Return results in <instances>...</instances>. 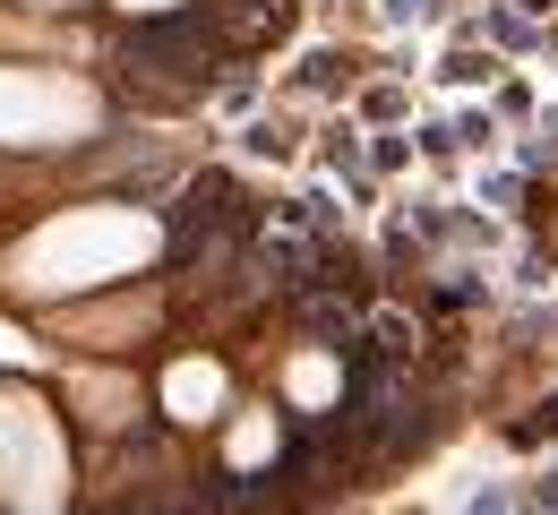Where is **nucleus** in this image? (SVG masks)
<instances>
[{"label":"nucleus","instance_id":"7ed1b4c3","mask_svg":"<svg viewBox=\"0 0 558 515\" xmlns=\"http://www.w3.org/2000/svg\"><path fill=\"white\" fill-rule=\"evenodd\" d=\"M550 430H558V395H550V404H542V413H533V421H524V430H515V439L533 446V439H550Z\"/></svg>","mask_w":558,"mask_h":515},{"label":"nucleus","instance_id":"f257e3e1","mask_svg":"<svg viewBox=\"0 0 558 515\" xmlns=\"http://www.w3.org/2000/svg\"><path fill=\"white\" fill-rule=\"evenodd\" d=\"M207 61H215V26L207 17H155L130 35V70H172L190 86H207Z\"/></svg>","mask_w":558,"mask_h":515},{"label":"nucleus","instance_id":"f03ea898","mask_svg":"<svg viewBox=\"0 0 558 515\" xmlns=\"http://www.w3.org/2000/svg\"><path fill=\"white\" fill-rule=\"evenodd\" d=\"M344 70H352L344 52H318V61H310V70H301V77H310V86H336V77H344Z\"/></svg>","mask_w":558,"mask_h":515},{"label":"nucleus","instance_id":"39448f33","mask_svg":"<svg viewBox=\"0 0 558 515\" xmlns=\"http://www.w3.org/2000/svg\"><path fill=\"white\" fill-rule=\"evenodd\" d=\"M524 9H550V0H524Z\"/></svg>","mask_w":558,"mask_h":515},{"label":"nucleus","instance_id":"20e7f679","mask_svg":"<svg viewBox=\"0 0 558 515\" xmlns=\"http://www.w3.org/2000/svg\"><path fill=\"white\" fill-rule=\"evenodd\" d=\"M464 515H507V499H498V490H482V499H473Z\"/></svg>","mask_w":558,"mask_h":515}]
</instances>
